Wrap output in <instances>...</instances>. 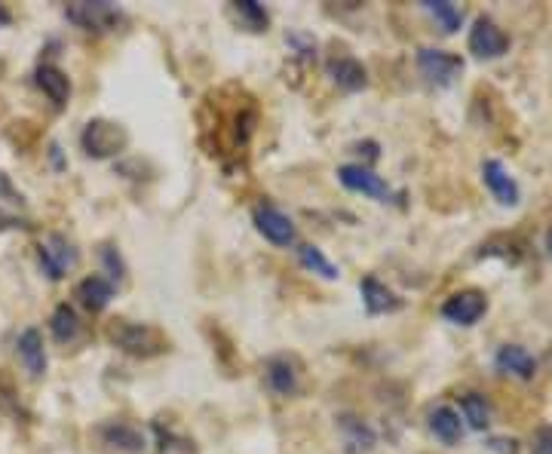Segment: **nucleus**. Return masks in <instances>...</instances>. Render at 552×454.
<instances>
[{
  "mask_svg": "<svg viewBox=\"0 0 552 454\" xmlns=\"http://www.w3.org/2000/svg\"><path fill=\"white\" fill-rule=\"evenodd\" d=\"M80 142H83V151L89 157L105 160V157H114L126 148L129 135L123 132V126H117L111 120H89L83 135H80Z\"/></svg>",
  "mask_w": 552,
  "mask_h": 454,
  "instance_id": "nucleus-1",
  "label": "nucleus"
},
{
  "mask_svg": "<svg viewBox=\"0 0 552 454\" xmlns=\"http://www.w3.org/2000/svg\"><path fill=\"white\" fill-rule=\"evenodd\" d=\"M546 249H549V255H552V231H549V237H546Z\"/></svg>",
  "mask_w": 552,
  "mask_h": 454,
  "instance_id": "nucleus-29",
  "label": "nucleus"
},
{
  "mask_svg": "<svg viewBox=\"0 0 552 454\" xmlns=\"http://www.w3.org/2000/svg\"><path fill=\"white\" fill-rule=\"evenodd\" d=\"M338 430H341L347 454H368V451H375V445H378V433L368 427L365 421L353 418V415H341L338 418Z\"/></svg>",
  "mask_w": 552,
  "mask_h": 454,
  "instance_id": "nucleus-14",
  "label": "nucleus"
},
{
  "mask_svg": "<svg viewBox=\"0 0 552 454\" xmlns=\"http://www.w3.org/2000/svg\"><path fill=\"white\" fill-rule=\"evenodd\" d=\"M264 384L273 396H280V399H289L298 393L301 387V369H298V362L286 353L280 356H270L264 362Z\"/></svg>",
  "mask_w": 552,
  "mask_h": 454,
  "instance_id": "nucleus-6",
  "label": "nucleus"
},
{
  "mask_svg": "<svg viewBox=\"0 0 552 454\" xmlns=\"http://www.w3.org/2000/svg\"><path fill=\"white\" fill-rule=\"evenodd\" d=\"M298 261H301V267L304 270H310V274H316V277H322V280H338L341 277V270L326 258V252H322L319 246H301L298 249Z\"/></svg>",
  "mask_w": 552,
  "mask_h": 454,
  "instance_id": "nucleus-21",
  "label": "nucleus"
},
{
  "mask_svg": "<svg viewBox=\"0 0 552 454\" xmlns=\"http://www.w3.org/2000/svg\"><path fill=\"white\" fill-rule=\"evenodd\" d=\"M531 454H552V427H540V430L534 433Z\"/></svg>",
  "mask_w": 552,
  "mask_h": 454,
  "instance_id": "nucleus-27",
  "label": "nucleus"
},
{
  "mask_svg": "<svg viewBox=\"0 0 552 454\" xmlns=\"http://www.w3.org/2000/svg\"><path fill=\"white\" fill-rule=\"evenodd\" d=\"M482 181H485V188L491 191V197L500 206H519L522 191L516 185V178L506 172V166L500 160H485L482 163Z\"/></svg>",
  "mask_w": 552,
  "mask_h": 454,
  "instance_id": "nucleus-11",
  "label": "nucleus"
},
{
  "mask_svg": "<svg viewBox=\"0 0 552 454\" xmlns=\"http://www.w3.org/2000/svg\"><path fill=\"white\" fill-rule=\"evenodd\" d=\"M359 292H362V304H365V310L372 313V316L402 310V298H399L390 286H384L378 277H365V280L359 283Z\"/></svg>",
  "mask_w": 552,
  "mask_h": 454,
  "instance_id": "nucleus-13",
  "label": "nucleus"
},
{
  "mask_svg": "<svg viewBox=\"0 0 552 454\" xmlns=\"http://www.w3.org/2000/svg\"><path fill=\"white\" fill-rule=\"evenodd\" d=\"M37 255H40V267H43V274L50 277V280H62L71 267H77V249L68 243V237H62V234H50L43 243H40V249H37Z\"/></svg>",
  "mask_w": 552,
  "mask_h": 454,
  "instance_id": "nucleus-7",
  "label": "nucleus"
},
{
  "mask_svg": "<svg viewBox=\"0 0 552 454\" xmlns=\"http://www.w3.org/2000/svg\"><path fill=\"white\" fill-rule=\"evenodd\" d=\"M430 433L442 445H457L460 439H464V421H460V415L451 405H439L430 412Z\"/></svg>",
  "mask_w": 552,
  "mask_h": 454,
  "instance_id": "nucleus-18",
  "label": "nucleus"
},
{
  "mask_svg": "<svg viewBox=\"0 0 552 454\" xmlns=\"http://www.w3.org/2000/svg\"><path fill=\"white\" fill-rule=\"evenodd\" d=\"M424 10L436 19V25L445 34H454L460 28V22H464V10L448 4V0H424Z\"/></svg>",
  "mask_w": 552,
  "mask_h": 454,
  "instance_id": "nucleus-23",
  "label": "nucleus"
},
{
  "mask_svg": "<svg viewBox=\"0 0 552 454\" xmlns=\"http://www.w3.org/2000/svg\"><path fill=\"white\" fill-rule=\"evenodd\" d=\"M494 366H497V372L513 375L519 381H531L537 375V359L525 347H519V344H503L494 353Z\"/></svg>",
  "mask_w": 552,
  "mask_h": 454,
  "instance_id": "nucleus-12",
  "label": "nucleus"
},
{
  "mask_svg": "<svg viewBox=\"0 0 552 454\" xmlns=\"http://www.w3.org/2000/svg\"><path fill=\"white\" fill-rule=\"evenodd\" d=\"M19 359L31 378L46 375V347H43V335L37 329H25L19 335Z\"/></svg>",
  "mask_w": 552,
  "mask_h": 454,
  "instance_id": "nucleus-16",
  "label": "nucleus"
},
{
  "mask_svg": "<svg viewBox=\"0 0 552 454\" xmlns=\"http://www.w3.org/2000/svg\"><path fill=\"white\" fill-rule=\"evenodd\" d=\"M255 227H258V234H261L267 243L283 246V249L292 246L295 237H298L295 221H292L283 209H276V206H270V203H264V206L255 209Z\"/></svg>",
  "mask_w": 552,
  "mask_h": 454,
  "instance_id": "nucleus-8",
  "label": "nucleus"
},
{
  "mask_svg": "<svg viewBox=\"0 0 552 454\" xmlns=\"http://www.w3.org/2000/svg\"><path fill=\"white\" fill-rule=\"evenodd\" d=\"M102 439H105L108 448H114L120 454H142L145 445H148L142 433H138L135 427H129V424H123V421H114V424L102 427Z\"/></svg>",
  "mask_w": 552,
  "mask_h": 454,
  "instance_id": "nucleus-19",
  "label": "nucleus"
},
{
  "mask_svg": "<svg viewBox=\"0 0 552 454\" xmlns=\"http://www.w3.org/2000/svg\"><path fill=\"white\" fill-rule=\"evenodd\" d=\"M338 181L347 188V191H353V194H365V197H372V200H378V203H387L390 197H393V191H390V185L381 178V175H375L368 166H359V163H347V166H341L338 169Z\"/></svg>",
  "mask_w": 552,
  "mask_h": 454,
  "instance_id": "nucleus-5",
  "label": "nucleus"
},
{
  "mask_svg": "<svg viewBox=\"0 0 552 454\" xmlns=\"http://www.w3.org/2000/svg\"><path fill=\"white\" fill-rule=\"evenodd\" d=\"M102 261H105V267H108V274H111V283L117 280H123V274H126V267H123V261H120V255H117V249L114 246H105L102 249Z\"/></svg>",
  "mask_w": 552,
  "mask_h": 454,
  "instance_id": "nucleus-26",
  "label": "nucleus"
},
{
  "mask_svg": "<svg viewBox=\"0 0 552 454\" xmlns=\"http://www.w3.org/2000/svg\"><path fill=\"white\" fill-rule=\"evenodd\" d=\"M506 50H510V37L503 34V28H497L494 19L479 16L470 31V53L476 59H500Z\"/></svg>",
  "mask_w": 552,
  "mask_h": 454,
  "instance_id": "nucleus-9",
  "label": "nucleus"
},
{
  "mask_svg": "<svg viewBox=\"0 0 552 454\" xmlns=\"http://www.w3.org/2000/svg\"><path fill=\"white\" fill-rule=\"evenodd\" d=\"M488 313V298L479 289H464L454 292L445 304H442V316L454 326H476L482 316Z\"/></svg>",
  "mask_w": 552,
  "mask_h": 454,
  "instance_id": "nucleus-3",
  "label": "nucleus"
},
{
  "mask_svg": "<svg viewBox=\"0 0 552 454\" xmlns=\"http://www.w3.org/2000/svg\"><path fill=\"white\" fill-rule=\"evenodd\" d=\"M34 80H37V86H40V93H43L46 99H50L56 108H65V105H68L71 80H68L65 71H59L56 65H43V68H37Z\"/></svg>",
  "mask_w": 552,
  "mask_h": 454,
  "instance_id": "nucleus-15",
  "label": "nucleus"
},
{
  "mask_svg": "<svg viewBox=\"0 0 552 454\" xmlns=\"http://www.w3.org/2000/svg\"><path fill=\"white\" fill-rule=\"evenodd\" d=\"M50 329H53V338H56V341H62V344H68V341H74V338H77V332H80V320H77V313H74V307H71V304H59V307L53 310Z\"/></svg>",
  "mask_w": 552,
  "mask_h": 454,
  "instance_id": "nucleus-24",
  "label": "nucleus"
},
{
  "mask_svg": "<svg viewBox=\"0 0 552 454\" xmlns=\"http://www.w3.org/2000/svg\"><path fill=\"white\" fill-rule=\"evenodd\" d=\"M77 298H80V304H83L86 310L102 313V310L111 304V298H114V283L105 280V277H86V280H80V286H77Z\"/></svg>",
  "mask_w": 552,
  "mask_h": 454,
  "instance_id": "nucleus-20",
  "label": "nucleus"
},
{
  "mask_svg": "<svg viewBox=\"0 0 552 454\" xmlns=\"http://www.w3.org/2000/svg\"><path fill=\"white\" fill-rule=\"evenodd\" d=\"M418 68L430 83L448 86V83H454V77H460V71H464V59L454 56V53H445V50L424 47V50H418Z\"/></svg>",
  "mask_w": 552,
  "mask_h": 454,
  "instance_id": "nucleus-10",
  "label": "nucleus"
},
{
  "mask_svg": "<svg viewBox=\"0 0 552 454\" xmlns=\"http://www.w3.org/2000/svg\"><path fill=\"white\" fill-rule=\"evenodd\" d=\"M234 16L249 31H267V22H270L267 10L261 4H255V0H240V4H234Z\"/></svg>",
  "mask_w": 552,
  "mask_h": 454,
  "instance_id": "nucleus-25",
  "label": "nucleus"
},
{
  "mask_svg": "<svg viewBox=\"0 0 552 454\" xmlns=\"http://www.w3.org/2000/svg\"><path fill=\"white\" fill-rule=\"evenodd\" d=\"M0 197H7V200H13V203H19V200H22V194L13 188L10 175H4V172H0Z\"/></svg>",
  "mask_w": 552,
  "mask_h": 454,
  "instance_id": "nucleus-28",
  "label": "nucleus"
},
{
  "mask_svg": "<svg viewBox=\"0 0 552 454\" xmlns=\"http://www.w3.org/2000/svg\"><path fill=\"white\" fill-rule=\"evenodd\" d=\"M111 338L129 356H145L148 359V356H157V353L166 350V338L157 329L145 326V323H117Z\"/></svg>",
  "mask_w": 552,
  "mask_h": 454,
  "instance_id": "nucleus-2",
  "label": "nucleus"
},
{
  "mask_svg": "<svg viewBox=\"0 0 552 454\" xmlns=\"http://www.w3.org/2000/svg\"><path fill=\"white\" fill-rule=\"evenodd\" d=\"M65 16L74 25H80L83 31H111L123 19V13L114 4H108V0H96V4H89V0H80V4H71L65 10Z\"/></svg>",
  "mask_w": 552,
  "mask_h": 454,
  "instance_id": "nucleus-4",
  "label": "nucleus"
},
{
  "mask_svg": "<svg viewBox=\"0 0 552 454\" xmlns=\"http://www.w3.org/2000/svg\"><path fill=\"white\" fill-rule=\"evenodd\" d=\"M329 77L344 89V93H359V89L368 86V74L362 68V62L350 59V56H338V59H329Z\"/></svg>",
  "mask_w": 552,
  "mask_h": 454,
  "instance_id": "nucleus-17",
  "label": "nucleus"
},
{
  "mask_svg": "<svg viewBox=\"0 0 552 454\" xmlns=\"http://www.w3.org/2000/svg\"><path fill=\"white\" fill-rule=\"evenodd\" d=\"M460 408H464V421L473 430H485L491 424V405L482 393H467L460 396Z\"/></svg>",
  "mask_w": 552,
  "mask_h": 454,
  "instance_id": "nucleus-22",
  "label": "nucleus"
}]
</instances>
